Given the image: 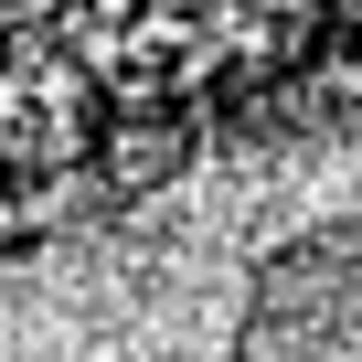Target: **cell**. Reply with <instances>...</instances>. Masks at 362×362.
<instances>
[{"label":"cell","instance_id":"1","mask_svg":"<svg viewBox=\"0 0 362 362\" xmlns=\"http://www.w3.org/2000/svg\"><path fill=\"white\" fill-rule=\"evenodd\" d=\"M224 362H362V214H320L245 267Z\"/></svg>","mask_w":362,"mask_h":362}]
</instances>
